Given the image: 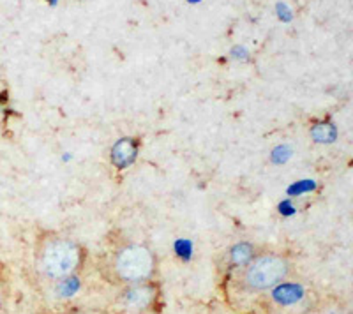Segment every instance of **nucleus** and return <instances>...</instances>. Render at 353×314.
<instances>
[{
	"label": "nucleus",
	"instance_id": "nucleus-10",
	"mask_svg": "<svg viewBox=\"0 0 353 314\" xmlns=\"http://www.w3.org/2000/svg\"><path fill=\"white\" fill-rule=\"evenodd\" d=\"M313 314H348V313H345V309H339V307H336V306H327Z\"/></svg>",
	"mask_w": 353,
	"mask_h": 314
},
{
	"label": "nucleus",
	"instance_id": "nucleus-15",
	"mask_svg": "<svg viewBox=\"0 0 353 314\" xmlns=\"http://www.w3.org/2000/svg\"><path fill=\"white\" fill-rule=\"evenodd\" d=\"M188 2H191V4H198V2H201V0H188Z\"/></svg>",
	"mask_w": 353,
	"mask_h": 314
},
{
	"label": "nucleus",
	"instance_id": "nucleus-6",
	"mask_svg": "<svg viewBox=\"0 0 353 314\" xmlns=\"http://www.w3.org/2000/svg\"><path fill=\"white\" fill-rule=\"evenodd\" d=\"M304 295L305 288L302 286L301 282L293 281H283L270 290V297H272L274 302L283 307L295 306V304H299L304 298Z\"/></svg>",
	"mask_w": 353,
	"mask_h": 314
},
{
	"label": "nucleus",
	"instance_id": "nucleus-8",
	"mask_svg": "<svg viewBox=\"0 0 353 314\" xmlns=\"http://www.w3.org/2000/svg\"><path fill=\"white\" fill-rule=\"evenodd\" d=\"M311 138L316 143H321V145H330L334 143L337 138V129L332 122H318L311 127Z\"/></svg>",
	"mask_w": 353,
	"mask_h": 314
},
{
	"label": "nucleus",
	"instance_id": "nucleus-5",
	"mask_svg": "<svg viewBox=\"0 0 353 314\" xmlns=\"http://www.w3.org/2000/svg\"><path fill=\"white\" fill-rule=\"evenodd\" d=\"M138 156V140L134 138H121L119 141H115V145L112 147V163L115 168L124 169L128 166H131L132 163L137 161Z\"/></svg>",
	"mask_w": 353,
	"mask_h": 314
},
{
	"label": "nucleus",
	"instance_id": "nucleus-2",
	"mask_svg": "<svg viewBox=\"0 0 353 314\" xmlns=\"http://www.w3.org/2000/svg\"><path fill=\"white\" fill-rule=\"evenodd\" d=\"M112 272L117 281L124 282L125 286L152 281L157 272L156 254L145 244H125L113 254Z\"/></svg>",
	"mask_w": 353,
	"mask_h": 314
},
{
	"label": "nucleus",
	"instance_id": "nucleus-3",
	"mask_svg": "<svg viewBox=\"0 0 353 314\" xmlns=\"http://www.w3.org/2000/svg\"><path fill=\"white\" fill-rule=\"evenodd\" d=\"M292 272V262L288 256L279 253L256 254L242 270V286L253 293L270 291L279 282L286 281Z\"/></svg>",
	"mask_w": 353,
	"mask_h": 314
},
{
	"label": "nucleus",
	"instance_id": "nucleus-1",
	"mask_svg": "<svg viewBox=\"0 0 353 314\" xmlns=\"http://www.w3.org/2000/svg\"><path fill=\"white\" fill-rule=\"evenodd\" d=\"M83 260V247L77 240L59 233L43 235L34 251V266L48 281L61 282L77 275Z\"/></svg>",
	"mask_w": 353,
	"mask_h": 314
},
{
	"label": "nucleus",
	"instance_id": "nucleus-11",
	"mask_svg": "<svg viewBox=\"0 0 353 314\" xmlns=\"http://www.w3.org/2000/svg\"><path fill=\"white\" fill-rule=\"evenodd\" d=\"M6 302H8V288H6V282L0 279V311L4 309Z\"/></svg>",
	"mask_w": 353,
	"mask_h": 314
},
{
	"label": "nucleus",
	"instance_id": "nucleus-16",
	"mask_svg": "<svg viewBox=\"0 0 353 314\" xmlns=\"http://www.w3.org/2000/svg\"><path fill=\"white\" fill-rule=\"evenodd\" d=\"M65 314H81V313H78V311H71V313H65Z\"/></svg>",
	"mask_w": 353,
	"mask_h": 314
},
{
	"label": "nucleus",
	"instance_id": "nucleus-12",
	"mask_svg": "<svg viewBox=\"0 0 353 314\" xmlns=\"http://www.w3.org/2000/svg\"><path fill=\"white\" fill-rule=\"evenodd\" d=\"M232 55L233 56H239V59H245V56H248V52H245L244 48H242V46H237V48L235 50H232Z\"/></svg>",
	"mask_w": 353,
	"mask_h": 314
},
{
	"label": "nucleus",
	"instance_id": "nucleus-14",
	"mask_svg": "<svg viewBox=\"0 0 353 314\" xmlns=\"http://www.w3.org/2000/svg\"><path fill=\"white\" fill-rule=\"evenodd\" d=\"M46 2H48V4H52V6H55L59 0H46Z\"/></svg>",
	"mask_w": 353,
	"mask_h": 314
},
{
	"label": "nucleus",
	"instance_id": "nucleus-13",
	"mask_svg": "<svg viewBox=\"0 0 353 314\" xmlns=\"http://www.w3.org/2000/svg\"><path fill=\"white\" fill-rule=\"evenodd\" d=\"M131 314H157L154 309H145V311H137V313H131Z\"/></svg>",
	"mask_w": 353,
	"mask_h": 314
},
{
	"label": "nucleus",
	"instance_id": "nucleus-4",
	"mask_svg": "<svg viewBox=\"0 0 353 314\" xmlns=\"http://www.w3.org/2000/svg\"><path fill=\"white\" fill-rule=\"evenodd\" d=\"M159 290L152 281L138 282V284H128L124 291L121 293V304L129 311V313H137V311L152 309L156 304Z\"/></svg>",
	"mask_w": 353,
	"mask_h": 314
},
{
	"label": "nucleus",
	"instance_id": "nucleus-7",
	"mask_svg": "<svg viewBox=\"0 0 353 314\" xmlns=\"http://www.w3.org/2000/svg\"><path fill=\"white\" fill-rule=\"evenodd\" d=\"M254 256H256L254 247L249 242H239L230 249V262H232L233 266H242L244 269Z\"/></svg>",
	"mask_w": 353,
	"mask_h": 314
},
{
	"label": "nucleus",
	"instance_id": "nucleus-9",
	"mask_svg": "<svg viewBox=\"0 0 353 314\" xmlns=\"http://www.w3.org/2000/svg\"><path fill=\"white\" fill-rule=\"evenodd\" d=\"M276 11H277V14H279V18H281L283 21H290L292 20V11H290L288 8H286V4H277V8H276Z\"/></svg>",
	"mask_w": 353,
	"mask_h": 314
}]
</instances>
